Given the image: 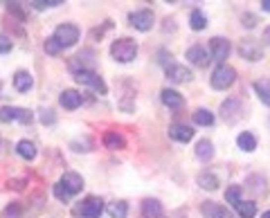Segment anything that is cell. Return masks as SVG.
Masks as SVG:
<instances>
[{
	"label": "cell",
	"instance_id": "19",
	"mask_svg": "<svg viewBox=\"0 0 270 218\" xmlns=\"http://www.w3.org/2000/svg\"><path fill=\"white\" fill-rule=\"evenodd\" d=\"M203 216L205 218H230V214H227V209L221 207V205L205 203L203 205Z\"/></svg>",
	"mask_w": 270,
	"mask_h": 218
},
{
	"label": "cell",
	"instance_id": "38",
	"mask_svg": "<svg viewBox=\"0 0 270 218\" xmlns=\"http://www.w3.org/2000/svg\"><path fill=\"white\" fill-rule=\"evenodd\" d=\"M261 218H270V209H268V212H264V214H261Z\"/></svg>",
	"mask_w": 270,
	"mask_h": 218
},
{
	"label": "cell",
	"instance_id": "7",
	"mask_svg": "<svg viewBox=\"0 0 270 218\" xmlns=\"http://www.w3.org/2000/svg\"><path fill=\"white\" fill-rule=\"evenodd\" d=\"M59 184L65 189V194L72 198V196H77L79 191L84 189V178L79 173H74V171H68V173H63V178L59 180Z\"/></svg>",
	"mask_w": 270,
	"mask_h": 218
},
{
	"label": "cell",
	"instance_id": "2",
	"mask_svg": "<svg viewBox=\"0 0 270 218\" xmlns=\"http://www.w3.org/2000/svg\"><path fill=\"white\" fill-rule=\"evenodd\" d=\"M234 81H236V70L227 63H221L212 72V88H216V90H227Z\"/></svg>",
	"mask_w": 270,
	"mask_h": 218
},
{
	"label": "cell",
	"instance_id": "5",
	"mask_svg": "<svg viewBox=\"0 0 270 218\" xmlns=\"http://www.w3.org/2000/svg\"><path fill=\"white\" fill-rule=\"evenodd\" d=\"M0 121H20V124H32L34 121V112L27 108H16V106H0Z\"/></svg>",
	"mask_w": 270,
	"mask_h": 218
},
{
	"label": "cell",
	"instance_id": "25",
	"mask_svg": "<svg viewBox=\"0 0 270 218\" xmlns=\"http://www.w3.org/2000/svg\"><path fill=\"white\" fill-rule=\"evenodd\" d=\"M16 151H18V155L23 158V160H34L36 158V146L27 140H20L18 146H16Z\"/></svg>",
	"mask_w": 270,
	"mask_h": 218
},
{
	"label": "cell",
	"instance_id": "15",
	"mask_svg": "<svg viewBox=\"0 0 270 218\" xmlns=\"http://www.w3.org/2000/svg\"><path fill=\"white\" fill-rule=\"evenodd\" d=\"M59 104L65 110H74V108L81 106V95H79L77 90H63L59 97Z\"/></svg>",
	"mask_w": 270,
	"mask_h": 218
},
{
	"label": "cell",
	"instance_id": "30",
	"mask_svg": "<svg viewBox=\"0 0 270 218\" xmlns=\"http://www.w3.org/2000/svg\"><path fill=\"white\" fill-rule=\"evenodd\" d=\"M236 212H239L241 218H255L257 216V205L250 203V200H246V203L241 200L239 207H236Z\"/></svg>",
	"mask_w": 270,
	"mask_h": 218
},
{
	"label": "cell",
	"instance_id": "20",
	"mask_svg": "<svg viewBox=\"0 0 270 218\" xmlns=\"http://www.w3.org/2000/svg\"><path fill=\"white\" fill-rule=\"evenodd\" d=\"M104 146H106V149H110V151H119V149H124V146H126V142H124V137L117 135L115 131H108L106 135H104Z\"/></svg>",
	"mask_w": 270,
	"mask_h": 218
},
{
	"label": "cell",
	"instance_id": "13",
	"mask_svg": "<svg viewBox=\"0 0 270 218\" xmlns=\"http://www.w3.org/2000/svg\"><path fill=\"white\" fill-rule=\"evenodd\" d=\"M167 77L171 79V81H176V83L192 81V72H189V68H185V65H178V63L167 65Z\"/></svg>",
	"mask_w": 270,
	"mask_h": 218
},
{
	"label": "cell",
	"instance_id": "31",
	"mask_svg": "<svg viewBox=\"0 0 270 218\" xmlns=\"http://www.w3.org/2000/svg\"><path fill=\"white\" fill-rule=\"evenodd\" d=\"M61 45H59V41L54 39V36H50V39H45V52L50 54V56H54V54H59L61 52Z\"/></svg>",
	"mask_w": 270,
	"mask_h": 218
},
{
	"label": "cell",
	"instance_id": "1",
	"mask_svg": "<svg viewBox=\"0 0 270 218\" xmlns=\"http://www.w3.org/2000/svg\"><path fill=\"white\" fill-rule=\"evenodd\" d=\"M110 54L119 63H131L133 58L138 56V43L131 39H117L110 45Z\"/></svg>",
	"mask_w": 270,
	"mask_h": 218
},
{
	"label": "cell",
	"instance_id": "23",
	"mask_svg": "<svg viewBox=\"0 0 270 218\" xmlns=\"http://www.w3.org/2000/svg\"><path fill=\"white\" fill-rule=\"evenodd\" d=\"M196 158L198 160H203V162H207V160L214 158V146H212L210 140H201L196 144Z\"/></svg>",
	"mask_w": 270,
	"mask_h": 218
},
{
	"label": "cell",
	"instance_id": "34",
	"mask_svg": "<svg viewBox=\"0 0 270 218\" xmlns=\"http://www.w3.org/2000/svg\"><path fill=\"white\" fill-rule=\"evenodd\" d=\"M2 218H20V207L16 203H11L9 207L2 212Z\"/></svg>",
	"mask_w": 270,
	"mask_h": 218
},
{
	"label": "cell",
	"instance_id": "4",
	"mask_svg": "<svg viewBox=\"0 0 270 218\" xmlns=\"http://www.w3.org/2000/svg\"><path fill=\"white\" fill-rule=\"evenodd\" d=\"M74 81L81 83V86L93 88V90L99 92V95H106V92H108V88H106V83H104V79L99 77L97 72H93V70H77V72H74Z\"/></svg>",
	"mask_w": 270,
	"mask_h": 218
},
{
	"label": "cell",
	"instance_id": "10",
	"mask_svg": "<svg viewBox=\"0 0 270 218\" xmlns=\"http://www.w3.org/2000/svg\"><path fill=\"white\" fill-rule=\"evenodd\" d=\"M239 52H241V56L248 58V61H259V58L264 56V52H261V45L257 43L255 39H243V41H241Z\"/></svg>",
	"mask_w": 270,
	"mask_h": 218
},
{
	"label": "cell",
	"instance_id": "24",
	"mask_svg": "<svg viewBox=\"0 0 270 218\" xmlns=\"http://www.w3.org/2000/svg\"><path fill=\"white\" fill-rule=\"evenodd\" d=\"M236 144H239V149L241 151H246V153H252V151L257 149V140H255V135L252 133H241L239 137H236Z\"/></svg>",
	"mask_w": 270,
	"mask_h": 218
},
{
	"label": "cell",
	"instance_id": "22",
	"mask_svg": "<svg viewBox=\"0 0 270 218\" xmlns=\"http://www.w3.org/2000/svg\"><path fill=\"white\" fill-rule=\"evenodd\" d=\"M196 182L201 184V189H207V191H216L218 189V178H216L214 173H198V178H196Z\"/></svg>",
	"mask_w": 270,
	"mask_h": 218
},
{
	"label": "cell",
	"instance_id": "32",
	"mask_svg": "<svg viewBox=\"0 0 270 218\" xmlns=\"http://www.w3.org/2000/svg\"><path fill=\"white\" fill-rule=\"evenodd\" d=\"M34 9H45V7H59V5H63L61 0H32L30 2Z\"/></svg>",
	"mask_w": 270,
	"mask_h": 218
},
{
	"label": "cell",
	"instance_id": "27",
	"mask_svg": "<svg viewBox=\"0 0 270 218\" xmlns=\"http://www.w3.org/2000/svg\"><path fill=\"white\" fill-rule=\"evenodd\" d=\"M189 27L196 29V32H201V29L207 27V18L201 9H194L192 14H189Z\"/></svg>",
	"mask_w": 270,
	"mask_h": 218
},
{
	"label": "cell",
	"instance_id": "29",
	"mask_svg": "<svg viewBox=\"0 0 270 218\" xmlns=\"http://www.w3.org/2000/svg\"><path fill=\"white\" fill-rule=\"evenodd\" d=\"M194 121H196L198 126H212V124H214V115H212L210 110H205V108H198V110L194 112Z\"/></svg>",
	"mask_w": 270,
	"mask_h": 218
},
{
	"label": "cell",
	"instance_id": "26",
	"mask_svg": "<svg viewBox=\"0 0 270 218\" xmlns=\"http://www.w3.org/2000/svg\"><path fill=\"white\" fill-rule=\"evenodd\" d=\"M128 214V205L124 200H115V203L108 205V216L110 218H126Z\"/></svg>",
	"mask_w": 270,
	"mask_h": 218
},
{
	"label": "cell",
	"instance_id": "40",
	"mask_svg": "<svg viewBox=\"0 0 270 218\" xmlns=\"http://www.w3.org/2000/svg\"><path fill=\"white\" fill-rule=\"evenodd\" d=\"M0 90H2V83H0Z\"/></svg>",
	"mask_w": 270,
	"mask_h": 218
},
{
	"label": "cell",
	"instance_id": "35",
	"mask_svg": "<svg viewBox=\"0 0 270 218\" xmlns=\"http://www.w3.org/2000/svg\"><path fill=\"white\" fill-rule=\"evenodd\" d=\"M11 48H14V43H11V41H9V36L0 34V54H7V52H11Z\"/></svg>",
	"mask_w": 270,
	"mask_h": 218
},
{
	"label": "cell",
	"instance_id": "18",
	"mask_svg": "<svg viewBox=\"0 0 270 218\" xmlns=\"http://www.w3.org/2000/svg\"><path fill=\"white\" fill-rule=\"evenodd\" d=\"M142 216L144 218H160L162 216V205L156 198H147L142 203Z\"/></svg>",
	"mask_w": 270,
	"mask_h": 218
},
{
	"label": "cell",
	"instance_id": "36",
	"mask_svg": "<svg viewBox=\"0 0 270 218\" xmlns=\"http://www.w3.org/2000/svg\"><path fill=\"white\" fill-rule=\"evenodd\" d=\"M241 23H243V25H246V27H255V25H257V16H252V14H243V16H241Z\"/></svg>",
	"mask_w": 270,
	"mask_h": 218
},
{
	"label": "cell",
	"instance_id": "37",
	"mask_svg": "<svg viewBox=\"0 0 270 218\" xmlns=\"http://www.w3.org/2000/svg\"><path fill=\"white\" fill-rule=\"evenodd\" d=\"M261 7H264V11H270V0H261Z\"/></svg>",
	"mask_w": 270,
	"mask_h": 218
},
{
	"label": "cell",
	"instance_id": "16",
	"mask_svg": "<svg viewBox=\"0 0 270 218\" xmlns=\"http://www.w3.org/2000/svg\"><path fill=\"white\" fill-rule=\"evenodd\" d=\"M32 86H34V77H32L27 70H18V72L14 74V88H16L18 92L32 90Z\"/></svg>",
	"mask_w": 270,
	"mask_h": 218
},
{
	"label": "cell",
	"instance_id": "14",
	"mask_svg": "<svg viewBox=\"0 0 270 218\" xmlns=\"http://www.w3.org/2000/svg\"><path fill=\"white\" fill-rule=\"evenodd\" d=\"M169 137L176 142H189L194 137V128L187 126V124H171L169 128Z\"/></svg>",
	"mask_w": 270,
	"mask_h": 218
},
{
	"label": "cell",
	"instance_id": "6",
	"mask_svg": "<svg viewBox=\"0 0 270 218\" xmlns=\"http://www.w3.org/2000/svg\"><path fill=\"white\" fill-rule=\"evenodd\" d=\"M54 39L59 41L61 48H72L79 41V27L77 25H70V23L59 25V27L54 29Z\"/></svg>",
	"mask_w": 270,
	"mask_h": 218
},
{
	"label": "cell",
	"instance_id": "33",
	"mask_svg": "<svg viewBox=\"0 0 270 218\" xmlns=\"http://www.w3.org/2000/svg\"><path fill=\"white\" fill-rule=\"evenodd\" d=\"M54 121H56V117H54V112L50 110V108L41 110V124H43V126H52Z\"/></svg>",
	"mask_w": 270,
	"mask_h": 218
},
{
	"label": "cell",
	"instance_id": "11",
	"mask_svg": "<svg viewBox=\"0 0 270 218\" xmlns=\"http://www.w3.org/2000/svg\"><path fill=\"white\" fill-rule=\"evenodd\" d=\"M187 58H189L194 65H198V68H205V65L212 61L207 50L203 48V45H192V48L187 50Z\"/></svg>",
	"mask_w": 270,
	"mask_h": 218
},
{
	"label": "cell",
	"instance_id": "12",
	"mask_svg": "<svg viewBox=\"0 0 270 218\" xmlns=\"http://www.w3.org/2000/svg\"><path fill=\"white\" fill-rule=\"evenodd\" d=\"M221 112H223V119H225L227 124H234L241 115V102L239 99H227V102H223Z\"/></svg>",
	"mask_w": 270,
	"mask_h": 218
},
{
	"label": "cell",
	"instance_id": "9",
	"mask_svg": "<svg viewBox=\"0 0 270 218\" xmlns=\"http://www.w3.org/2000/svg\"><path fill=\"white\" fill-rule=\"evenodd\" d=\"M210 52H212V56H214L216 61H225V58L230 56V52H232L230 41L221 39V36H214V39L210 41Z\"/></svg>",
	"mask_w": 270,
	"mask_h": 218
},
{
	"label": "cell",
	"instance_id": "17",
	"mask_svg": "<svg viewBox=\"0 0 270 218\" xmlns=\"http://www.w3.org/2000/svg\"><path fill=\"white\" fill-rule=\"evenodd\" d=\"M160 99H162V104L169 106V108H180L182 104H185V99H182L180 92L171 90V88H164V90L160 92Z\"/></svg>",
	"mask_w": 270,
	"mask_h": 218
},
{
	"label": "cell",
	"instance_id": "28",
	"mask_svg": "<svg viewBox=\"0 0 270 218\" xmlns=\"http://www.w3.org/2000/svg\"><path fill=\"white\" fill-rule=\"evenodd\" d=\"M241 191H243V187H241V184H230V187L225 189V200L232 205V207H239Z\"/></svg>",
	"mask_w": 270,
	"mask_h": 218
},
{
	"label": "cell",
	"instance_id": "8",
	"mask_svg": "<svg viewBox=\"0 0 270 218\" xmlns=\"http://www.w3.org/2000/svg\"><path fill=\"white\" fill-rule=\"evenodd\" d=\"M128 20H131V25L135 29H140V32H149V29L153 27V11L151 9H138V11H133V14L128 16Z\"/></svg>",
	"mask_w": 270,
	"mask_h": 218
},
{
	"label": "cell",
	"instance_id": "21",
	"mask_svg": "<svg viewBox=\"0 0 270 218\" xmlns=\"http://www.w3.org/2000/svg\"><path fill=\"white\" fill-rule=\"evenodd\" d=\"M255 92L266 106H270V79H259V81H255Z\"/></svg>",
	"mask_w": 270,
	"mask_h": 218
},
{
	"label": "cell",
	"instance_id": "3",
	"mask_svg": "<svg viewBox=\"0 0 270 218\" xmlns=\"http://www.w3.org/2000/svg\"><path fill=\"white\" fill-rule=\"evenodd\" d=\"M102 212H104V200L97 198V196H90L81 205L74 207V218H99Z\"/></svg>",
	"mask_w": 270,
	"mask_h": 218
},
{
	"label": "cell",
	"instance_id": "39",
	"mask_svg": "<svg viewBox=\"0 0 270 218\" xmlns=\"http://www.w3.org/2000/svg\"><path fill=\"white\" fill-rule=\"evenodd\" d=\"M266 36H268V39H270V27H268V29H266Z\"/></svg>",
	"mask_w": 270,
	"mask_h": 218
}]
</instances>
